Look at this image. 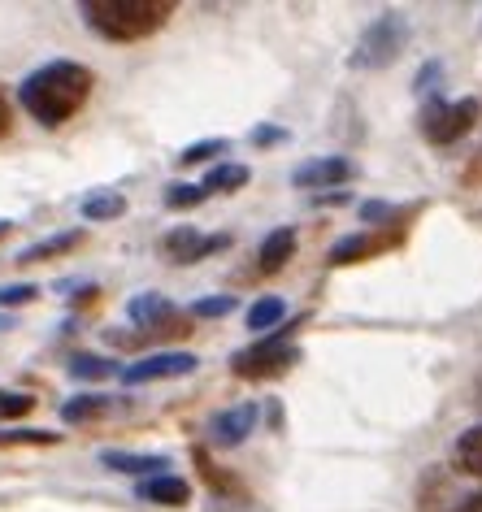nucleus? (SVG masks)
<instances>
[{"mask_svg": "<svg viewBox=\"0 0 482 512\" xmlns=\"http://www.w3.org/2000/svg\"><path fill=\"white\" fill-rule=\"evenodd\" d=\"M92 87H96L92 70L61 57V61H48V66L31 70L18 87V100L40 126H66L92 100Z\"/></svg>", "mask_w": 482, "mask_h": 512, "instance_id": "f257e3e1", "label": "nucleus"}, {"mask_svg": "<svg viewBox=\"0 0 482 512\" xmlns=\"http://www.w3.org/2000/svg\"><path fill=\"white\" fill-rule=\"evenodd\" d=\"M174 14V0H83V18L109 44H135L157 35Z\"/></svg>", "mask_w": 482, "mask_h": 512, "instance_id": "f03ea898", "label": "nucleus"}, {"mask_svg": "<svg viewBox=\"0 0 482 512\" xmlns=\"http://www.w3.org/2000/svg\"><path fill=\"white\" fill-rule=\"evenodd\" d=\"M291 330H300V326L287 322L283 330H274V335H261L252 348L235 352L231 356V374L248 378V382H261V378H278V374H287L291 365H300V348L291 343Z\"/></svg>", "mask_w": 482, "mask_h": 512, "instance_id": "7ed1b4c3", "label": "nucleus"}, {"mask_svg": "<svg viewBox=\"0 0 482 512\" xmlns=\"http://www.w3.org/2000/svg\"><path fill=\"white\" fill-rule=\"evenodd\" d=\"M404 44H409V18L396 14V9H387V14H378L370 27H365L357 53H352V66L357 70H387L391 61L404 53Z\"/></svg>", "mask_w": 482, "mask_h": 512, "instance_id": "20e7f679", "label": "nucleus"}, {"mask_svg": "<svg viewBox=\"0 0 482 512\" xmlns=\"http://www.w3.org/2000/svg\"><path fill=\"white\" fill-rule=\"evenodd\" d=\"M478 113H482V105L474 96H465V100H430V105L422 109V135L430 139V144L448 148V144H456V139H465L469 131H474Z\"/></svg>", "mask_w": 482, "mask_h": 512, "instance_id": "39448f33", "label": "nucleus"}, {"mask_svg": "<svg viewBox=\"0 0 482 512\" xmlns=\"http://www.w3.org/2000/svg\"><path fill=\"white\" fill-rule=\"evenodd\" d=\"M400 239H404V226H396V222L370 226V230H357V235L339 239L326 261H331V265H357V261H370V256L387 252V248H396Z\"/></svg>", "mask_w": 482, "mask_h": 512, "instance_id": "423d86ee", "label": "nucleus"}, {"mask_svg": "<svg viewBox=\"0 0 482 512\" xmlns=\"http://www.w3.org/2000/svg\"><path fill=\"white\" fill-rule=\"evenodd\" d=\"M196 369H200V356H192V352H157V356H144V361L126 365L122 382L126 387H144V382H157V378L196 374Z\"/></svg>", "mask_w": 482, "mask_h": 512, "instance_id": "0eeeda50", "label": "nucleus"}, {"mask_svg": "<svg viewBox=\"0 0 482 512\" xmlns=\"http://www.w3.org/2000/svg\"><path fill=\"white\" fill-rule=\"evenodd\" d=\"M226 243H231V235H200L196 226H179V230H170L161 248H166L174 265H196V261H205V256L222 252Z\"/></svg>", "mask_w": 482, "mask_h": 512, "instance_id": "6e6552de", "label": "nucleus"}, {"mask_svg": "<svg viewBox=\"0 0 482 512\" xmlns=\"http://www.w3.org/2000/svg\"><path fill=\"white\" fill-rule=\"evenodd\" d=\"M357 178V165L348 157H317V161H304L291 170V187H304V191H322V187H339V183H352Z\"/></svg>", "mask_w": 482, "mask_h": 512, "instance_id": "1a4fd4ad", "label": "nucleus"}, {"mask_svg": "<svg viewBox=\"0 0 482 512\" xmlns=\"http://www.w3.org/2000/svg\"><path fill=\"white\" fill-rule=\"evenodd\" d=\"M261 408L257 404H235V408H222V413H213L209 421V434L218 447H239L252 434V426H257Z\"/></svg>", "mask_w": 482, "mask_h": 512, "instance_id": "9d476101", "label": "nucleus"}, {"mask_svg": "<svg viewBox=\"0 0 482 512\" xmlns=\"http://www.w3.org/2000/svg\"><path fill=\"white\" fill-rule=\"evenodd\" d=\"M135 495L144 499V504H157V508H187L192 504V482L179 478V473H157V478L139 482Z\"/></svg>", "mask_w": 482, "mask_h": 512, "instance_id": "9b49d317", "label": "nucleus"}, {"mask_svg": "<svg viewBox=\"0 0 482 512\" xmlns=\"http://www.w3.org/2000/svg\"><path fill=\"white\" fill-rule=\"evenodd\" d=\"M126 317L144 330V335H157L161 326H174L179 322V309H174V300L157 296V291H144V296H135L131 304H126Z\"/></svg>", "mask_w": 482, "mask_h": 512, "instance_id": "f8f14e48", "label": "nucleus"}, {"mask_svg": "<svg viewBox=\"0 0 482 512\" xmlns=\"http://www.w3.org/2000/svg\"><path fill=\"white\" fill-rule=\"evenodd\" d=\"M296 226H278V230H270V235L261 239V248H257V270L261 274H278L283 265L296 256Z\"/></svg>", "mask_w": 482, "mask_h": 512, "instance_id": "ddd939ff", "label": "nucleus"}, {"mask_svg": "<svg viewBox=\"0 0 482 512\" xmlns=\"http://www.w3.org/2000/svg\"><path fill=\"white\" fill-rule=\"evenodd\" d=\"M83 243H87V230H61V235H48L40 243H31V248H22L14 261L18 265H44V261H57V256L83 248Z\"/></svg>", "mask_w": 482, "mask_h": 512, "instance_id": "4468645a", "label": "nucleus"}, {"mask_svg": "<svg viewBox=\"0 0 482 512\" xmlns=\"http://www.w3.org/2000/svg\"><path fill=\"white\" fill-rule=\"evenodd\" d=\"M100 465L113 469V473H131V478H139V473H166L170 460L166 456H152V452H100Z\"/></svg>", "mask_w": 482, "mask_h": 512, "instance_id": "2eb2a0df", "label": "nucleus"}, {"mask_svg": "<svg viewBox=\"0 0 482 512\" xmlns=\"http://www.w3.org/2000/svg\"><path fill=\"white\" fill-rule=\"evenodd\" d=\"M452 465L465 478H482V426H469L452 447Z\"/></svg>", "mask_w": 482, "mask_h": 512, "instance_id": "dca6fc26", "label": "nucleus"}, {"mask_svg": "<svg viewBox=\"0 0 482 512\" xmlns=\"http://www.w3.org/2000/svg\"><path fill=\"white\" fill-rule=\"evenodd\" d=\"M79 213L87 222H113V217L126 213V196L122 191H92V196L79 200Z\"/></svg>", "mask_w": 482, "mask_h": 512, "instance_id": "f3484780", "label": "nucleus"}, {"mask_svg": "<svg viewBox=\"0 0 482 512\" xmlns=\"http://www.w3.org/2000/svg\"><path fill=\"white\" fill-rule=\"evenodd\" d=\"M109 404H113L109 395H74V400L61 404V421H66V426H83V421L105 417Z\"/></svg>", "mask_w": 482, "mask_h": 512, "instance_id": "a211bd4d", "label": "nucleus"}, {"mask_svg": "<svg viewBox=\"0 0 482 512\" xmlns=\"http://www.w3.org/2000/svg\"><path fill=\"white\" fill-rule=\"evenodd\" d=\"M248 178L252 170L248 165H239V161H222V165H213V170L205 174V191H239V187H248Z\"/></svg>", "mask_w": 482, "mask_h": 512, "instance_id": "6ab92c4d", "label": "nucleus"}, {"mask_svg": "<svg viewBox=\"0 0 482 512\" xmlns=\"http://www.w3.org/2000/svg\"><path fill=\"white\" fill-rule=\"evenodd\" d=\"M287 317V304L278 296H261L257 304L248 309V330H257V335H265V330H274L278 322Z\"/></svg>", "mask_w": 482, "mask_h": 512, "instance_id": "aec40b11", "label": "nucleus"}, {"mask_svg": "<svg viewBox=\"0 0 482 512\" xmlns=\"http://www.w3.org/2000/svg\"><path fill=\"white\" fill-rule=\"evenodd\" d=\"M192 460H196L200 478H205V482H209V486H213V491H218V495H231V491H235V482H231V478H226V473H222L218 465H213V460H209V452H205V447H192Z\"/></svg>", "mask_w": 482, "mask_h": 512, "instance_id": "412c9836", "label": "nucleus"}, {"mask_svg": "<svg viewBox=\"0 0 482 512\" xmlns=\"http://www.w3.org/2000/svg\"><path fill=\"white\" fill-rule=\"evenodd\" d=\"M70 374L74 378H92V382H100V378H109L113 374V361H105V356H74L70 361Z\"/></svg>", "mask_w": 482, "mask_h": 512, "instance_id": "4be33fe9", "label": "nucleus"}, {"mask_svg": "<svg viewBox=\"0 0 482 512\" xmlns=\"http://www.w3.org/2000/svg\"><path fill=\"white\" fill-rule=\"evenodd\" d=\"M35 408V400L27 391H5L0 387V421H18V417H27Z\"/></svg>", "mask_w": 482, "mask_h": 512, "instance_id": "5701e85b", "label": "nucleus"}, {"mask_svg": "<svg viewBox=\"0 0 482 512\" xmlns=\"http://www.w3.org/2000/svg\"><path fill=\"white\" fill-rule=\"evenodd\" d=\"M205 200H209V191L200 183H174L170 196H166L170 209H196V204H205Z\"/></svg>", "mask_w": 482, "mask_h": 512, "instance_id": "b1692460", "label": "nucleus"}, {"mask_svg": "<svg viewBox=\"0 0 482 512\" xmlns=\"http://www.w3.org/2000/svg\"><path fill=\"white\" fill-rule=\"evenodd\" d=\"M222 152H226V139H200V144H187L179 152V165H200L209 157H222Z\"/></svg>", "mask_w": 482, "mask_h": 512, "instance_id": "393cba45", "label": "nucleus"}, {"mask_svg": "<svg viewBox=\"0 0 482 512\" xmlns=\"http://www.w3.org/2000/svg\"><path fill=\"white\" fill-rule=\"evenodd\" d=\"M226 313H235V296H209V300H196L192 304L196 322H213V317H226Z\"/></svg>", "mask_w": 482, "mask_h": 512, "instance_id": "a878e982", "label": "nucleus"}, {"mask_svg": "<svg viewBox=\"0 0 482 512\" xmlns=\"http://www.w3.org/2000/svg\"><path fill=\"white\" fill-rule=\"evenodd\" d=\"M31 300H40V287H35V283H9V287H0V309H22V304H31Z\"/></svg>", "mask_w": 482, "mask_h": 512, "instance_id": "bb28decb", "label": "nucleus"}, {"mask_svg": "<svg viewBox=\"0 0 482 512\" xmlns=\"http://www.w3.org/2000/svg\"><path fill=\"white\" fill-rule=\"evenodd\" d=\"M248 139H252L257 148H270V144H283L287 131H278V126H257V131H252Z\"/></svg>", "mask_w": 482, "mask_h": 512, "instance_id": "cd10ccee", "label": "nucleus"}, {"mask_svg": "<svg viewBox=\"0 0 482 512\" xmlns=\"http://www.w3.org/2000/svg\"><path fill=\"white\" fill-rule=\"evenodd\" d=\"M439 74H443V66H439V61H426V70L417 74V83H413V87H417V92H430V83H435Z\"/></svg>", "mask_w": 482, "mask_h": 512, "instance_id": "c85d7f7f", "label": "nucleus"}, {"mask_svg": "<svg viewBox=\"0 0 482 512\" xmlns=\"http://www.w3.org/2000/svg\"><path fill=\"white\" fill-rule=\"evenodd\" d=\"M9 126H14V109H9V100H5V92H0V139L9 135Z\"/></svg>", "mask_w": 482, "mask_h": 512, "instance_id": "c756f323", "label": "nucleus"}, {"mask_svg": "<svg viewBox=\"0 0 482 512\" xmlns=\"http://www.w3.org/2000/svg\"><path fill=\"white\" fill-rule=\"evenodd\" d=\"M452 512H482V491L478 495H469V499H456V508Z\"/></svg>", "mask_w": 482, "mask_h": 512, "instance_id": "7c9ffc66", "label": "nucleus"}, {"mask_svg": "<svg viewBox=\"0 0 482 512\" xmlns=\"http://www.w3.org/2000/svg\"><path fill=\"white\" fill-rule=\"evenodd\" d=\"M9 230H14V222H9V217H0V239H5Z\"/></svg>", "mask_w": 482, "mask_h": 512, "instance_id": "2f4dec72", "label": "nucleus"}]
</instances>
